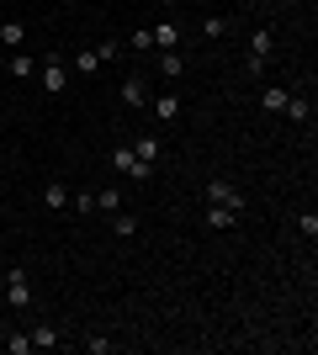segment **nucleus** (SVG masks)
<instances>
[{
    "mask_svg": "<svg viewBox=\"0 0 318 355\" xmlns=\"http://www.w3.org/2000/svg\"><path fill=\"white\" fill-rule=\"evenodd\" d=\"M207 202H218V207H228V212H244V191L233 180H207Z\"/></svg>",
    "mask_w": 318,
    "mask_h": 355,
    "instance_id": "1",
    "label": "nucleus"
},
{
    "mask_svg": "<svg viewBox=\"0 0 318 355\" xmlns=\"http://www.w3.org/2000/svg\"><path fill=\"white\" fill-rule=\"evenodd\" d=\"M6 297H11V308H32V282L21 266H11V276H6Z\"/></svg>",
    "mask_w": 318,
    "mask_h": 355,
    "instance_id": "2",
    "label": "nucleus"
},
{
    "mask_svg": "<svg viewBox=\"0 0 318 355\" xmlns=\"http://www.w3.org/2000/svg\"><path fill=\"white\" fill-rule=\"evenodd\" d=\"M43 90H48V96H64V90H69V69H64L59 59L43 64Z\"/></svg>",
    "mask_w": 318,
    "mask_h": 355,
    "instance_id": "3",
    "label": "nucleus"
},
{
    "mask_svg": "<svg viewBox=\"0 0 318 355\" xmlns=\"http://www.w3.org/2000/svg\"><path fill=\"white\" fill-rule=\"evenodd\" d=\"M154 117H159V122H175V117H181V96H175V90L154 96Z\"/></svg>",
    "mask_w": 318,
    "mask_h": 355,
    "instance_id": "4",
    "label": "nucleus"
},
{
    "mask_svg": "<svg viewBox=\"0 0 318 355\" xmlns=\"http://www.w3.org/2000/svg\"><path fill=\"white\" fill-rule=\"evenodd\" d=\"M271 53H276V37L265 27L255 32V37H249V59H260V64H271Z\"/></svg>",
    "mask_w": 318,
    "mask_h": 355,
    "instance_id": "5",
    "label": "nucleus"
},
{
    "mask_svg": "<svg viewBox=\"0 0 318 355\" xmlns=\"http://www.w3.org/2000/svg\"><path fill=\"white\" fill-rule=\"evenodd\" d=\"M159 148H165V144H159V133H143V138H138V148H133V159L138 164H154V159H159Z\"/></svg>",
    "mask_w": 318,
    "mask_h": 355,
    "instance_id": "6",
    "label": "nucleus"
},
{
    "mask_svg": "<svg viewBox=\"0 0 318 355\" xmlns=\"http://www.w3.org/2000/svg\"><path fill=\"white\" fill-rule=\"evenodd\" d=\"M117 96H122V106H143V101H149V90H143V80H138V74H133V80H122Z\"/></svg>",
    "mask_w": 318,
    "mask_h": 355,
    "instance_id": "7",
    "label": "nucleus"
},
{
    "mask_svg": "<svg viewBox=\"0 0 318 355\" xmlns=\"http://www.w3.org/2000/svg\"><path fill=\"white\" fill-rule=\"evenodd\" d=\"M181 69H186L181 48H165V53H159V74H165V80H181Z\"/></svg>",
    "mask_w": 318,
    "mask_h": 355,
    "instance_id": "8",
    "label": "nucleus"
},
{
    "mask_svg": "<svg viewBox=\"0 0 318 355\" xmlns=\"http://www.w3.org/2000/svg\"><path fill=\"white\" fill-rule=\"evenodd\" d=\"M149 37H154V48H159V53H165V48H181V32L170 27V21H159V27H154Z\"/></svg>",
    "mask_w": 318,
    "mask_h": 355,
    "instance_id": "9",
    "label": "nucleus"
},
{
    "mask_svg": "<svg viewBox=\"0 0 318 355\" xmlns=\"http://www.w3.org/2000/svg\"><path fill=\"white\" fill-rule=\"evenodd\" d=\"M260 101H265V112H287L292 90H287V85H265V96H260Z\"/></svg>",
    "mask_w": 318,
    "mask_h": 355,
    "instance_id": "10",
    "label": "nucleus"
},
{
    "mask_svg": "<svg viewBox=\"0 0 318 355\" xmlns=\"http://www.w3.org/2000/svg\"><path fill=\"white\" fill-rule=\"evenodd\" d=\"M69 69H75V74H96V69H101V53H96V48H80Z\"/></svg>",
    "mask_w": 318,
    "mask_h": 355,
    "instance_id": "11",
    "label": "nucleus"
},
{
    "mask_svg": "<svg viewBox=\"0 0 318 355\" xmlns=\"http://www.w3.org/2000/svg\"><path fill=\"white\" fill-rule=\"evenodd\" d=\"M53 345H59V329H53V324H37V329H32V350H53Z\"/></svg>",
    "mask_w": 318,
    "mask_h": 355,
    "instance_id": "12",
    "label": "nucleus"
},
{
    "mask_svg": "<svg viewBox=\"0 0 318 355\" xmlns=\"http://www.w3.org/2000/svg\"><path fill=\"white\" fill-rule=\"evenodd\" d=\"M233 223H239V212L218 207V202H212V207H207V228H233Z\"/></svg>",
    "mask_w": 318,
    "mask_h": 355,
    "instance_id": "13",
    "label": "nucleus"
},
{
    "mask_svg": "<svg viewBox=\"0 0 318 355\" xmlns=\"http://www.w3.org/2000/svg\"><path fill=\"white\" fill-rule=\"evenodd\" d=\"M112 170H117V175H133V148H127V144L112 148Z\"/></svg>",
    "mask_w": 318,
    "mask_h": 355,
    "instance_id": "14",
    "label": "nucleus"
},
{
    "mask_svg": "<svg viewBox=\"0 0 318 355\" xmlns=\"http://www.w3.org/2000/svg\"><path fill=\"white\" fill-rule=\"evenodd\" d=\"M43 202H48V212H64V207H69V191H64L59 180H53V186L43 191Z\"/></svg>",
    "mask_w": 318,
    "mask_h": 355,
    "instance_id": "15",
    "label": "nucleus"
},
{
    "mask_svg": "<svg viewBox=\"0 0 318 355\" xmlns=\"http://www.w3.org/2000/svg\"><path fill=\"white\" fill-rule=\"evenodd\" d=\"M21 37H27V27H21V21H0V48H6V43H21Z\"/></svg>",
    "mask_w": 318,
    "mask_h": 355,
    "instance_id": "16",
    "label": "nucleus"
},
{
    "mask_svg": "<svg viewBox=\"0 0 318 355\" xmlns=\"http://www.w3.org/2000/svg\"><path fill=\"white\" fill-rule=\"evenodd\" d=\"M32 74H37V64H32L27 53H16L11 59V80H32Z\"/></svg>",
    "mask_w": 318,
    "mask_h": 355,
    "instance_id": "17",
    "label": "nucleus"
},
{
    "mask_svg": "<svg viewBox=\"0 0 318 355\" xmlns=\"http://www.w3.org/2000/svg\"><path fill=\"white\" fill-rule=\"evenodd\" d=\"M96 207H101V212H117V207H122V191H112V186H106V191H96Z\"/></svg>",
    "mask_w": 318,
    "mask_h": 355,
    "instance_id": "18",
    "label": "nucleus"
},
{
    "mask_svg": "<svg viewBox=\"0 0 318 355\" xmlns=\"http://www.w3.org/2000/svg\"><path fill=\"white\" fill-rule=\"evenodd\" d=\"M112 228H117V239H133V234H138V218H127V212H117V218H112Z\"/></svg>",
    "mask_w": 318,
    "mask_h": 355,
    "instance_id": "19",
    "label": "nucleus"
},
{
    "mask_svg": "<svg viewBox=\"0 0 318 355\" xmlns=\"http://www.w3.org/2000/svg\"><path fill=\"white\" fill-rule=\"evenodd\" d=\"M228 32V16H207V21H202V37H223Z\"/></svg>",
    "mask_w": 318,
    "mask_h": 355,
    "instance_id": "20",
    "label": "nucleus"
},
{
    "mask_svg": "<svg viewBox=\"0 0 318 355\" xmlns=\"http://www.w3.org/2000/svg\"><path fill=\"white\" fill-rule=\"evenodd\" d=\"M69 207H75V212H96V196L91 191H75V196H69Z\"/></svg>",
    "mask_w": 318,
    "mask_h": 355,
    "instance_id": "21",
    "label": "nucleus"
},
{
    "mask_svg": "<svg viewBox=\"0 0 318 355\" xmlns=\"http://www.w3.org/2000/svg\"><path fill=\"white\" fill-rule=\"evenodd\" d=\"M287 117H292V122H308V101H297V96H292V101H287Z\"/></svg>",
    "mask_w": 318,
    "mask_h": 355,
    "instance_id": "22",
    "label": "nucleus"
},
{
    "mask_svg": "<svg viewBox=\"0 0 318 355\" xmlns=\"http://www.w3.org/2000/svg\"><path fill=\"white\" fill-rule=\"evenodd\" d=\"M6 350H11V355H27V350H32V334H11V345H6Z\"/></svg>",
    "mask_w": 318,
    "mask_h": 355,
    "instance_id": "23",
    "label": "nucleus"
}]
</instances>
